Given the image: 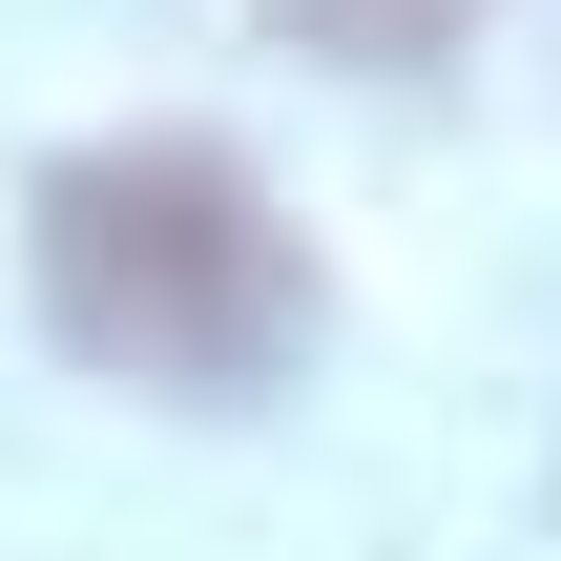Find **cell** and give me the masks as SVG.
I'll return each mask as SVG.
<instances>
[{
  "label": "cell",
  "instance_id": "cell-1",
  "mask_svg": "<svg viewBox=\"0 0 561 561\" xmlns=\"http://www.w3.org/2000/svg\"><path fill=\"white\" fill-rule=\"evenodd\" d=\"M42 333L125 396H271L312 333V271L229 146H83L42 167Z\"/></svg>",
  "mask_w": 561,
  "mask_h": 561
},
{
  "label": "cell",
  "instance_id": "cell-2",
  "mask_svg": "<svg viewBox=\"0 0 561 561\" xmlns=\"http://www.w3.org/2000/svg\"><path fill=\"white\" fill-rule=\"evenodd\" d=\"M291 21H333V42H437V0H291Z\"/></svg>",
  "mask_w": 561,
  "mask_h": 561
}]
</instances>
